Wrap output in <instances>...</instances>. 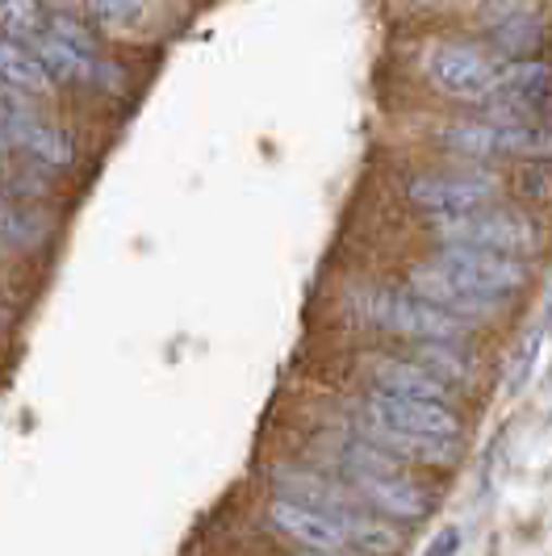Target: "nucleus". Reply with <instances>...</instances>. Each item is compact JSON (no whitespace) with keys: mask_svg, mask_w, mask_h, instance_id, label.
I'll list each match as a JSON object with an SVG mask.
<instances>
[{"mask_svg":"<svg viewBox=\"0 0 552 556\" xmlns=\"http://www.w3.org/2000/svg\"><path fill=\"white\" fill-rule=\"evenodd\" d=\"M544 331H552V302H549V314H544Z\"/></svg>","mask_w":552,"mask_h":556,"instance_id":"nucleus-29","label":"nucleus"},{"mask_svg":"<svg viewBox=\"0 0 552 556\" xmlns=\"http://www.w3.org/2000/svg\"><path fill=\"white\" fill-rule=\"evenodd\" d=\"M414 364H423L431 377H440L448 390H469L477 381V361L465 343H414Z\"/></svg>","mask_w":552,"mask_h":556,"instance_id":"nucleus-13","label":"nucleus"},{"mask_svg":"<svg viewBox=\"0 0 552 556\" xmlns=\"http://www.w3.org/2000/svg\"><path fill=\"white\" fill-rule=\"evenodd\" d=\"M431 264L443 268L452 280H461L465 289L481 293V298H494V302H511L515 293H524L531 268L524 260H511V255H494V251H477V248H452L440 243Z\"/></svg>","mask_w":552,"mask_h":556,"instance_id":"nucleus-4","label":"nucleus"},{"mask_svg":"<svg viewBox=\"0 0 552 556\" xmlns=\"http://www.w3.org/2000/svg\"><path fill=\"white\" fill-rule=\"evenodd\" d=\"M443 147L456 151V155H469V160H502L498 155V130L490 122H452L443 126Z\"/></svg>","mask_w":552,"mask_h":556,"instance_id":"nucleus-19","label":"nucleus"},{"mask_svg":"<svg viewBox=\"0 0 552 556\" xmlns=\"http://www.w3.org/2000/svg\"><path fill=\"white\" fill-rule=\"evenodd\" d=\"M0 176H4V172H0Z\"/></svg>","mask_w":552,"mask_h":556,"instance_id":"nucleus-30","label":"nucleus"},{"mask_svg":"<svg viewBox=\"0 0 552 556\" xmlns=\"http://www.w3.org/2000/svg\"><path fill=\"white\" fill-rule=\"evenodd\" d=\"M490 47H494L506 63H527V59H536L540 47H544V22H540V13H524V17H515V22L494 26L490 29Z\"/></svg>","mask_w":552,"mask_h":556,"instance_id":"nucleus-16","label":"nucleus"},{"mask_svg":"<svg viewBox=\"0 0 552 556\" xmlns=\"http://www.w3.org/2000/svg\"><path fill=\"white\" fill-rule=\"evenodd\" d=\"M34 55H38V63L47 67V76L55 84H76V80H84V76H92V67H97V59L72 51L67 42H59L51 29L34 42Z\"/></svg>","mask_w":552,"mask_h":556,"instance_id":"nucleus-17","label":"nucleus"},{"mask_svg":"<svg viewBox=\"0 0 552 556\" xmlns=\"http://www.w3.org/2000/svg\"><path fill=\"white\" fill-rule=\"evenodd\" d=\"M273 490H276V498H289V502H298V506H310V510L335 519L339 531H343V523H352L356 515L368 510L364 502H356L343 490V481L318 477V473H310V469H298V465L273 469Z\"/></svg>","mask_w":552,"mask_h":556,"instance_id":"nucleus-9","label":"nucleus"},{"mask_svg":"<svg viewBox=\"0 0 552 556\" xmlns=\"http://www.w3.org/2000/svg\"><path fill=\"white\" fill-rule=\"evenodd\" d=\"M356 435L377 444L381 452H389L393 460H402L406 469L418 465V469H452L456 456H461V444L456 440H427V435H406V431H393L386 422H373L368 415L356 418Z\"/></svg>","mask_w":552,"mask_h":556,"instance_id":"nucleus-10","label":"nucleus"},{"mask_svg":"<svg viewBox=\"0 0 552 556\" xmlns=\"http://www.w3.org/2000/svg\"><path fill=\"white\" fill-rule=\"evenodd\" d=\"M461 553V531L456 528H443L431 544H427V553L423 556H456Z\"/></svg>","mask_w":552,"mask_h":556,"instance_id":"nucleus-27","label":"nucleus"},{"mask_svg":"<svg viewBox=\"0 0 552 556\" xmlns=\"http://www.w3.org/2000/svg\"><path fill=\"white\" fill-rule=\"evenodd\" d=\"M51 235L47 218L26 205H0V243L9 248H38Z\"/></svg>","mask_w":552,"mask_h":556,"instance_id":"nucleus-20","label":"nucleus"},{"mask_svg":"<svg viewBox=\"0 0 552 556\" xmlns=\"http://www.w3.org/2000/svg\"><path fill=\"white\" fill-rule=\"evenodd\" d=\"M51 29L42 0H0V38L13 42H38Z\"/></svg>","mask_w":552,"mask_h":556,"instance_id":"nucleus-18","label":"nucleus"},{"mask_svg":"<svg viewBox=\"0 0 552 556\" xmlns=\"http://www.w3.org/2000/svg\"><path fill=\"white\" fill-rule=\"evenodd\" d=\"M364 323H373V327H381L389 334H402L411 343H465L473 334L469 323L418 302L406 289L402 293H393V289L364 293Z\"/></svg>","mask_w":552,"mask_h":556,"instance_id":"nucleus-2","label":"nucleus"},{"mask_svg":"<svg viewBox=\"0 0 552 556\" xmlns=\"http://www.w3.org/2000/svg\"><path fill=\"white\" fill-rule=\"evenodd\" d=\"M364 415L373 422H386L393 431L406 435H427V440H456L465 435V418L456 415V406L440 402H414V397H393V393H364Z\"/></svg>","mask_w":552,"mask_h":556,"instance_id":"nucleus-6","label":"nucleus"},{"mask_svg":"<svg viewBox=\"0 0 552 556\" xmlns=\"http://www.w3.org/2000/svg\"><path fill=\"white\" fill-rule=\"evenodd\" d=\"M498 197V180L490 176H456V172H418L406 180V201L418 214L448 223L486 210Z\"/></svg>","mask_w":552,"mask_h":556,"instance_id":"nucleus-5","label":"nucleus"},{"mask_svg":"<svg viewBox=\"0 0 552 556\" xmlns=\"http://www.w3.org/2000/svg\"><path fill=\"white\" fill-rule=\"evenodd\" d=\"M51 34H55L59 42H67L72 51H80V55L97 59V38L88 34V29L76 22V17H51Z\"/></svg>","mask_w":552,"mask_h":556,"instance_id":"nucleus-24","label":"nucleus"},{"mask_svg":"<svg viewBox=\"0 0 552 556\" xmlns=\"http://www.w3.org/2000/svg\"><path fill=\"white\" fill-rule=\"evenodd\" d=\"M339 481L352 498L364 502L381 519L418 523L431 515V494L406 473V465L360 435H352L339 452Z\"/></svg>","mask_w":552,"mask_h":556,"instance_id":"nucleus-1","label":"nucleus"},{"mask_svg":"<svg viewBox=\"0 0 552 556\" xmlns=\"http://www.w3.org/2000/svg\"><path fill=\"white\" fill-rule=\"evenodd\" d=\"M515 193L524 197L527 205H552V164L549 160H536L524 164L515 176Z\"/></svg>","mask_w":552,"mask_h":556,"instance_id":"nucleus-22","label":"nucleus"},{"mask_svg":"<svg viewBox=\"0 0 552 556\" xmlns=\"http://www.w3.org/2000/svg\"><path fill=\"white\" fill-rule=\"evenodd\" d=\"M524 13H536L531 0H481V4H477V17L486 22V29L502 26V22H515V17H524Z\"/></svg>","mask_w":552,"mask_h":556,"instance_id":"nucleus-25","label":"nucleus"},{"mask_svg":"<svg viewBox=\"0 0 552 556\" xmlns=\"http://www.w3.org/2000/svg\"><path fill=\"white\" fill-rule=\"evenodd\" d=\"M436 239L440 243H452V248H477V251H494V255H511V260H524V255H536L540 251V226L531 223L527 214H515V210H477V214H465V218H448V223H436Z\"/></svg>","mask_w":552,"mask_h":556,"instance_id":"nucleus-3","label":"nucleus"},{"mask_svg":"<svg viewBox=\"0 0 552 556\" xmlns=\"http://www.w3.org/2000/svg\"><path fill=\"white\" fill-rule=\"evenodd\" d=\"M13 147H26L38 164L47 167H72L76 164V147H72V135L59 130L42 117H29L13 130Z\"/></svg>","mask_w":552,"mask_h":556,"instance_id":"nucleus-14","label":"nucleus"},{"mask_svg":"<svg viewBox=\"0 0 552 556\" xmlns=\"http://www.w3.org/2000/svg\"><path fill=\"white\" fill-rule=\"evenodd\" d=\"M9 151H13V139H9V130H4V126H0V160H4V155H9Z\"/></svg>","mask_w":552,"mask_h":556,"instance_id":"nucleus-28","label":"nucleus"},{"mask_svg":"<svg viewBox=\"0 0 552 556\" xmlns=\"http://www.w3.org/2000/svg\"><path fill=\"white\" fill-rule=\"evenodd\" d=\"M427 76L456 101H486L498 84V67L473 42H440L427 59Z\"/></svg>","mask_w":552,"mask_h":556,"instance_id":"nucleus-7","label":"nucleus"},{"mask_svg":"<svg viewBox=\"0 0 552 556\" xmlns=\"http://www.w3.org/2000/svg\"><path fill=\"white\" fill-rule=\"evenodd\" d=\"M368 381L377 393H393V397H414V402H440L452 406L456 390H448L440 377H431L423 364H414L411 356H377L368 361Z\"/></svg>","mask_w":552,"mask_h":556,"instance_id":"nucleus-11","label":"nucleus"},{"mask_svg":"<svg viewBox=\"0 0 552 556\" xmlns=\"http://www.w3.org/2000/svg\"><path fill=\"white\" fill-rule=\"evenodd\" d=\"M540 343H544V327L524 339V348H519V356H515V368H511V390H524V381L531 377V364L540 356Z\"/></svg>","mask_w":552,"mask_h":556,"instance_id":"nucleus-26","label":"nucleus"},{"mask_svg":"<svg viewBox=\"0 0 552 556\" xmlns=\"http://www.w3.org/2000/svg\"><path fill=\"white\" fill-rule=\"evenodd\" d=\"M88 13H92L97 26L113 29V34H126V29L142 26L147 0H88Z\"/></svg>","mask_w":552,"mask_h":556,"instance_id":"nucleus-21","label":"nucleus"},{"mask_svg":"<svg viewBox=\"0 0 552 556\" xmlns=\"http://www.w3.org/2000/svg\"><path fill=\"white\" fill-rule=\"evenodd\" d=\"M29 117H38L34 101H29L26 92H17V88H9V84L0 80V126L9 130V139H13V130L22 122H29Z\"/></svg>","mask_w":552,"mask_h":556,"instance_id":"nucleus-23","label":"nucleus"},{"mask_svg":"<svg viewBox=\"0 0 552 556\" xmlns=\"http://www.w3.org/2000/svg\"><path fill=\"white\" fill-rule=\"evenodd\" d=\"M0 80L17 88V92H26V97H42L55 84L47 76V67L38 63V55L26 51L22 42H13V38H0Z\"/></svg>","mask_w":552,"mask_h":556,"instance_id":"nucleus-15","label":"nucleus"},{"mask_svg":"<svg viewBox=\"0 0 552 556\" xmlns=\"http://www.w3.org/2000/svg\"><path fill=\"white\" fill-rule=\"evenodd\" d=\"M406 293H414V298L427 302V306L443 309V314H452V318H461V323H469V327L490 323V318H498L502 306H506V302H494V298H481V293L465 289L461 280H452L443 268H436V264H418V268H411Z\"/></svg>","mask_w":552,"mask_h":556,"instance_id":"nucleus-8","label":"nucleus"},{"mask_svg":"<svg viewBox=\"0 0 552 556\" xmlns=\"http://www.w3.org/2000/svg\"><path fill=\"white\" fill-rule=\"evenodd\" d=\"M268 519H273L276 531H285L289 540H298V544L314 548V553H343L348 548V535L339 531V523L327 519V515H318V510H310V506H298V502L289 498H273L268 502Z\"/></svg>","mask_w":552,"mask_h":556,"instance_id":"nucleus-12","label":"nucleus"}]
</instances>
